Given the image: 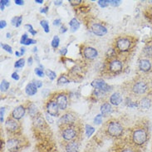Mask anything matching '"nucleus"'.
Listing matches in <instances>:
<instances>
[{"label":"nucleus","instance_id":"obj_15","mask_svg":"<svg viewBox=\"0 0 152 152\" xmlns=\"http://www.w3.org/2000/svg\"><path fill=\"white\" fill-rule=\"evenodd\" d=\"M83 55L87 59L92 60V59H95V58L98 56V52L94 48L87 47V48H84V50H83Z\"/></svg>","mask_w":152,"mask_h":152},{"label":"nucleus","instance_id":"obj_59","mask_svg":"<svg viewBox=\"0 0 152 152\" xmlns=\"http://www.w3.org/2000/svg\"><path fill=\"white\" fill-rule=\"evenodd\" d=\"M20 53H21V55H22V56H23V55L25 53V48H21Z\"/></svg>","mask_w":152,"mask_h":152},{"label":"nucleus","instance_id":"obj_2","mask_svg":"<svg viewBox=\"0 0 152 152\" xmlns=\"http://www.w3.org/2000/svg\"><path fill=\"white\" fill-rule=\"evenodd\" d=\"M132 140L137 145H142L147 140V133L143 129H137L133 132Z\"/></svg>","mask_w":152,"mask_h":152},{"label":"nucleus","instance_id":"obj_17","mask_svg":"<svg viewBox=\"0 0 152 152\" xmlns=\"http://www.w3.org/2000/svg\"><path fill=\"white\" fill-rule=\"evenodd\" d=\"M122 96L120 92H114L110 96V103L113 106H119L121 103L122 102Z\"/></svg>","mask_w":152,"mask_h":152},{"label":"nucleus","instance_id":"obj_62","mask_svg":"<svg viewBox=\"0 0 152 152\" xmlns=\"http://www.w3.org/2000/svg\"><path fill=\"white\" fill-rule=\"evenodd\" d=\"M35 3H37V4H42L43 1H42V0H35Z\"/></svg>","mask_w":152,"mask_h":152},{"label":"nucleus","instance_id":"obj_64","mask_svg":"<svg viewBox=\"0 0 152 152\" xmlns=\"http://www.w3.org/2000/svg\"><path fill=\"white\" fill-rule=\"evenodd\" d=\"M37 48H33V52H37Z\"/></svg>","mask_w":152,"mask_h":152},{"label":"nucleus","instance_id":"obj_14","mask_svg":"<svg viewBox=\"0 0 152 152\" xmlns=\"http://www.w3.org/2000/svg\"><path fill=\"white\" fill-rule=\"evenodd\" d=\"M122 67H123V64L122 62H121L118 59H114L112 60L110 64H109V70L112 73H119L122 70Z\"/></svg>","mask_w":152,"mask_h":152},{"label":"nucleus","instance_id":"obj_42","mask_svg":"<svg viewBox=\"0 0 152 152\" xmlns=\"http://www.w3.org/2000/svg\"><path fill=\"white\" fill-rule=\"evenodd\" d=\"M4 111H5V108L4 107H1V110H0V121H1V123L4 122Z\"/></svg>","mask_w":152,"mask_h":152},{"label":"nucleus","instance_id":"obj_63","mask_svg":"<svg viewBox=\"0 0 152 152\" xmlns=\"http://www.w3.org/2000/svg\"><path fill=\"white\" fill-rule=\"evenodd\" d=\"M10 37H11V34L9 33H7V38H10Z\"/></svg>","mask_w":152,"mask_h":152},{"label":"nucleus","instance_id":"obj_5","mask_svg":"<svg viewBox=\"0 0 152 152\" xmlns=\"http://www.w3.org/2000/svg\"><path fill=\"white\" fill-rule=\"evenodd\" d=\"M91 86L95 90L99 91L102 93H105V92H107V91L111 90V86L102 79H96V80H94L93 82H91Z\"/></svg>","mask_w":152,"mask_h":152},{"label":"nucleus","instance_id":"obj_60","mask_svg":"<svg viewBox=\"0 0 152 152\" xmlns=\"http://www.w3.org/2000/svg\"><path fill=\"white\" fill-rule=\"evenodd\" d=\"M4 7H5V6H4V4L0 3V9H1L2 11H4Z\"/></svg>","mask_w":152,"mask_h":152},{"label":"nucleus","instance_id":"obj_35","mask_svg":"<svg viewBox=\"0 0 152 152\" xmlns=\"http://www.w3.org/2000/svg\"><path fill=\"white\" fill-rule=\"evenodd\" d=\"M35 123L37 126H42L44 124V120L42 118L41 116H36V120H35Z\"/></svg>","mask_w":152,"mask_h":152},{"label":"nucleus","instance_id":"obj_20","mask_svg":"<svg viewBox=\"0 0 152 152\" xmlns=\"http://www.w3.org/2000/svg\"><path fill=\"white\" fill-rule=\"evenodd\" d=\"M25 92L28 96H33L37 92V87L35 86V84L33 83V82L28 83L26 86V88H25Z\"/></svg>","mask_w":152,"mask_h":152},{"label":"nucleus","instance_id":"obj_61","mask_svg":"<svg viewBox=\"0 0 152 152\" xmlns=\"http://www.w3.org/2000/svg\"><path fill=\"white\" fill-rule=\"evenodd\" d=\"M15 55H16L17 57H20V56H22V55H21V53L18 52V51H17V52H15Z\"/></svg>","mask_w":152,"mask_h":152},{"label":"nucleus","instance_id":"obj_34","mask_svg":"<svg viewBox=\"0 0 152 152\" xmlns=\"http://www.w3.org/2000/svg\"><path fill=\"white\" fill-rule=\"evenodd\" d=\"M35 73L37 76L38 77H44V72H43V69L42 68H39V67H37V68H35Z\"/></svg>","mask_w":152,"mask_h":152},{"label":"nucleus","instance_id":"obj_22","mask_svg":"<svg viewBox=\"0 0 152 152\" xmlns=\"http://www.w3.org/2000/svg\"><path fill=\"white\" fill-rule=\"evenodd\" d=\"M140 107L142 109H148L151 107V100L147 97H144L143 99L140 100Z\"/></svg>","mask_w":152,"mask_h":152},{"label":"nucleus","instance_id":"obj_49","mask_svg":"<svg viewBox=\"0 0 152 152\" xmlns=\"http://www.w3.org/2000/svg\"><path fill=\"white\" fill-rule=\"evenodd\" d=\"M22 21H23V17L18 16V23H17V25H16L17 28H18V27L20 26L21 23H22Z\"/></svg>","mask_w":152,"mask_h":152},{"label":"nucleus","instance_id":"obj_45","mask_svg":"<svg viewBox=\"0 0 152 152\" xmlns=\"http://www.w3.org/2000/svg\"><path fill=\"white\" fill-rule=\"evenodd\" d=\"M6 26H7V23H6V21L2 20L1 22H0V28L1 29L4 28Z\"/></svg>","mask_w":152,"mask_h":152},{"label":"nucleus","instance_id":"obj_21","mask_svg":"<svg viewBox=\"0 0 152 152\" xmlns=\"http://www.w3.org/2000/svg\"><path fill=\"white\" fill-rule=\"evenodd\" d=\"M69 25H70V28L72 32H76V31L78 30L79 28H80V23H79V21H78L76 18H72V19L70 21Z\"/></svg>","mask_w":152,"mask_h":152},{"label":"nucleus","instance_id":"obj_6","mask_svg":"<svg viewBox=\"0 0 152 152\" xmlns=\"http://www.w3.org/2000/svg\"><path fill=\"white\" fill-rule=\"evenodd\" d=\"M22 147V141L18 138H10L7 141V149L10 152L18 151Z\"/></svg>","mask_w":152,"mask_h":152},{"label":"nucleus","instance_id":"obj_57","mask_svg":"<svg viewBox=\"0 0 152 152\" xmlns=\"http://www.w3.org/2000/svg\"><path fill=\"white\" fill-rule=\"evenodd\" d=\"M54 4H55V5H57V6H59V5L62 4V1H61V0H58V1H54Z\"/></svg>","mask_w":152,"mask_h":152},{"label":"nucleus","instance_id":"obj_38","mask_svg":"<svg viewBox=\"0 0 152 152\" xmlns=\"http://www.w3.org/2000/svg\"><path fill=\"white\" fill-rule=\"evenodd\" d=\"M121 4V0H110V4L112 5L113 7H117Z\"/></svg>","mask_w":152,"mask_h":152},{"label":"nucleus","instance_id":"obj_9","mask_svg":"<svg viewBox=\"0 0 152 152\" xmlns=\"http://www.w3.org/2000/svg\"><path fill=\"white\" fill-rule=\"evenodd\" d=\"M46 109H47V113L52 116H58L59 114L60 109L56 101H49L46 105Z\"/></svg>","mask_w":152,"mask_h":152},{"label":"nucleus","instance_id":"obj_51","mask_svg":"<svg viewBox=\"0 0 152 152\" xmlns=\"http://www.w3.org/2000/svg\"><path fill=\"white\" fill-rule=\"evenodd\" d=\"M48 11V7H44V8H42L40 9V12L42 13H47Z\"/></svg>","mask_w":152,"mask_h":152},{"label":"nucleus","instance_id":"obj_55","mask_svg":"<svg viewBox=\"0 0 152 152\" xmlns=\"http://www.w3.org/2000/svg\"><path fill=\"white\" fill-rule=\"evenodd\" d=\"M66 31H67V28H66L65 26H62V27H61V30H60V32H61V33H66Z\"/></svg>","mask_w":152,"mask_h":152},{"label":"nucleus","instance_id":"obj_4","mask_svg":"<svg viewBox=\"0 0 152 152\" xmlns=\"http://www.w3.org/2000/svg\"><path fill=\"white\" fill-rule=\"evenodd\" d=\"M77 136V129L72 126H66L63 128L62 132V138L66 141H72L74 140V139Z\"/></svg>","mask_w":152,"mask_h":152},{"label":"nucleus","instance_id":"obj_33","mask_svg":"<svg viewBox=\"0 0 152 152\" xmlns=\"http://www.w3.org/2000/svg\"><path fill=\"white\" fill-rule=\"evenodd\" d=\"M102 115H96V117L94 118V124H96V125H101L102 124Z\"/></svg>","mask_w":152,"mask_h":152},{"label":"nucleus","instance_id":"obj_44","mask_svg":"<svg viewBox=\"0 0 152 152\" xmlns=\"http://www.w3.org/2000/svg\"><path fill=\"white\" fill-rule=\"evenodd\" d=\"M18 17H14V18H12V20H11L12 24L13 25V26H15V27H16L17 23H18Z\"/></svg>","mask_w":152,"mask_h":152},{"label":"nucleus","instance_id":"obj_12","mask_svg":"<svg viewBox=\"0 0 152 152\" xmlns=\"http://www.w3.org/2000/svg\"><path fill=\"white\" fill-rule=\"evenodd\" d=\"M92 33L98 37H103L107 33V29L105 26L100 23H93L91 27Z\"/></svg>","mask_w":152,"mask_h":152},{"label":"nucleus","instance_id":"obj_3","mask_svg":"<svg viewBox=\"0 0 152 152\" xmlns=\"http://www.w3.org/2000/svg\"><path fill=\"white\" fill-rule=\"evenodd\" d=\"M76 121L77 115L72 112H67L60 117V119L58 120V124L66 126H72L76 122Z\"/></svg>","mask_w":152,"mask_h":152},{"label":"nucleus","instance_id":"obj_48","mask_svg":"<svg viewBox=\"0 0 152 152\" xmlns=\"http://www.w3.org/2000/svg\"><path fill=\"white\" fill-rule=\"evenodd\" d=\"M12 78L14 79V80H16V81H18L19 80V76H18V74L17 72H13L12 74Z\"/></svg>","mask_w":152,"mask_h":152},{"label":"nucleus","instance_id":"obj_58","mask_svg":"<svg viewBox=\"0 0 152 152\" xmlns=\"http://www.w3.org/2000/svg\"><path fill=\"white\" fill-rule=\"evenodd\" d=\"M121 152H134V151H132V149H129V148H126L123 150Z\"/></svg>","mask_w":152,"mask_h":152},{"label":"nucleus","instance_id":"obj_46","mask_svg":"<svg viewBox=\"0 0 152 152\" xmlns=\"http://www.w3.org/2000/svg\"><path fill=\"white\" fill-rule=\"evenodd\" d=\"M34 84H35V86H37V88H41L42 86V82H40V81H35Z\"/></svg>","mask_w":152,"mask_h":152},{"label":"nucleus","instance_id":"obj_25","mask_svg":"<svg viewBox=\"0 0 152 152\" xmlns=\"http://www.w3.org/2000/svg\"><path fill=\"white\" fill-rule=\"evenodd\" d=\"M95 132V128L90 125H86V135L87 137H91Z\"/></svg>","mask_w":152,"mask_h":152},{"label":"nucleus","instance_id":"obj_54","mask_svg":"<svg viewBox=\"0 0 152 152\" xmlns=\"http://www.w3.org/2000/svg\"><path fill=\"white\" fill-rule=\"evenodd\" d=\"M128 107H138V104L137 103H135V102H131L128 104Z\"/></svg>","mask_w":152,"mask_h":152},{"label":"nucleus","instance_id":"obj_16","mask_svg":"<svg viewBox=\"0 0 152 152\" xmlns=\"http://www.w3.org/2000/svg\"><path fill=\"white\" fill-rule=\"evenodd\" d=\"M65 149L66 152H79L80 144L77 140H72L66 143Z\"/></svg>","mask_w":152,"mask_h":152},{"label":"nucleus","instance_id":"obj_7","mask_svg":"<svg viewBox=\"0 0 152 152\" xmlns=\"http://www.w3.org/2000/svg\"><path fill=\"white\" fill-rule=\"evenodd\" d=\"M131 46H132V42L126 37H121L116 42V48L122 53L127 52L130 49Z\"/></svg>","mask_w":152,"mask_h":152},{"label":"nucleus","instance_id":"obj_24","mask_svg":"<svg viewBox=\"0 0 152 152\" xmlns=\"http://www.w3.org/2000/svg\"><path fill=\"white\" fill-rule=\"evenodd\" d=\"M9 86H10V83L8 82H7L6 80H3L1 84H0V89H1V91L2 92H5L7 91L8 89L9 88Z\"/></svg>","mask_w":152,"mask_h":152},{"label":"nucleus","instance_id":"obj_53","mask_svg":"<svg viewBox=\"0 0 152 152\" xmlns=\"http://www.w3.org/2000/svg\"><path fill=\"white\" fill-rule=\"evenodd\" d=\"M14 3H15L17 5H23V4H24V1H23V0H15Z\"/></svg>","mask_w":152,"mask_h":152},{"label":"nucleus","instance_id":"obj_8","mask_svg":"<svg viewBox=\"0 0 152 152\" xmlns=\"http://www.w3.org/2000/svg\"><path fill=\"white\" fill-rule=\"evenodd\" d=\"M148 89V86L146 84V82L143 81H139L136 82L133 86H132V91L137 95H142L145 93V91Z\"/></svg>","mask_w":152,"mask_h":152},{"label":"nucleus","instance_id":"obj_31","mask_svg":"<svg viewBox=\"0 0 152 152\" xmlns=\"http://www.w3.org/2000/svg\"><path fill=\"white\" fill-rule=\"evenodd\" d=\"M144 53L146 56L152 58V46H147L144 48Z\"/></svg>","mask_w":152,"mask_h":152},{"label":"nucleus","instance_id":"obj_39","mask_svg":"<svg viewBox=\"0 0 152 152\" xmlns=\"http://www.w3.org/2000/svg\"><path fill=\"white\" fill-rule=\"evenodd\" d=\"M28 39V34L27 33H24L22 37H21V40H20V43L21 44H25V42H27V40Z\"/></svg>","mask_w":152,"mask_h":152},{"label":"nucleus","instance_id":"obj_52","mask_svg":"<svg viewBox=\"0 0 152 152\" xmlns=\"http://www.w3.org/2000/svg\"><path fill=\"white\" fill-rule=\"evenodd\" d=\"M61 24V19H56V20L53 21V25L54 26H59Z\"/></svg>","mask_w":152,"mask_h":152},{"label":"nucleus","instance_id":"obj_40","mask_svg":"<svg viewBox=\"0 0 152 152\" xmlns=\"http://www.w3.org/2000/svg\"><path fill=\"white\" fill-rule=\"evenodd\" d=\"M82 2V0H69V3H70L71 5H72V6H77V5H79Z\"/></svg>","mask_w":152,"mask_h":152},{"label":"nucleus","instance_id":"obj_23","mask_svg":"<svg viewBox=\"0 0 152 152\" xmlns=\"http://www.w3.org/2000/svg\"><path fill=\"white\" fill-rule=\"evenodd\" d=\"M37 111H38V110H37V107L36 105L31 104L28 107V113L32 117H36L37 116Z\"/></svg>","mask_w":152,"mask_h":152},{"label":"nucleus","instance_id":"obj_1","mask_svg":"<svg viewBox=\"0 0 152 152\" xmlns=\"http://www.w3.org/2000/svg\"><path fill=\"white\" fill-rule=\"evenodd\" d=\"M107 133L109 136L112 137H119L123 134V126L121 125L120 122L112 121L107 125Z\"/></svg>","mask_w":152,"mask_h":152},{"label":"nucleus","instance_id":"obj_27","mask_svg":"<svg viewBox=\"0 0 152 152\" xmlns=\"http://www.w3.org/2000/svg\"><path fill=\"white\" fill-rule=\"evenodd\" d=\"M69 82H70V80H68V79L66 78V76H63V75H62V76L58 79V85H61V84H66V83H69Z\"/></svg>","mask_w":152,"mask_h":152},{"label":"nucleus","instance_id":"obj_10","mask_svg":"<svg viewBox=\"0 0 152 152\" xmlns=\"http://www.w3.org/2000/svg\"><path fill=\"white\" fill-rule=\"evenodd\" d=\"M56 102L58 104L60 110H62V111L66 110V107L68 106L67 96L65 93H59L56 96Z\"/></svg>","mask_w":152,"mask_h":152},{"label":"nucleus","instance_id":"obj_29","mask_svg":"<svg viewBox=\"0 0 152 152\" xmlns=\"http://www.w3.org/2000/svg\"><path fill=\"white\" fill-rule=\"evenodd\" d=\"M46 75L48 77L50 80H52V81H53L55 78L57 77V75H56V72H54L52 70H47L46 71Z\"/></svg>","mask_w":152,"mask_h":152},{"label":"nucleus","instance_id":"obj_32","mask_svg":"<svg viewBox=\"0 0 152 152\" xmlns=\"http://www.w3.org/2000/svg\"><path fill=\"white\" fill-rule=\"evenodd\" d=\"M98 4L102 8H107L110 4V0H99Z\"/></svg>","mask_w":152,"mask_h":152},{"label":"nucleus","instance_id":"obj_19","mask_svg":"<svg viewBox=\"0 0 152 152\" xmlns=\"http://www.w3.org/2000/svg\"><path fill=\"white\" fill-rule=\"evenodd\" d=\"M111 112H112V107L109 102L103 103L101 106V113L102 115L107 116V115H110Z\"/></svg>","mask_w":152,"mask_h":152},{"label":"nucleus","instance_id":"obj_56","mask_svg":"<svg viewBox=\"0 0 152 152\" xmlns=\"http://www.w3.org/2000/svg\"><path fill=\"white\" fill-rule=\"evenodd\" d=\"M33 58H32V57H30V58L28 59V66H32V65H33Z\"/></svg>","mask_w":152,"mask_h":152},{"label":"nucleus","instance_id":"obj_13","mask_svg":"<svg viewBox=\"0 0 152 152\" xmlns=\"http://www.w3.org/2000/svg\"><path fill=\"white\" fill-rule=\"evenodd\" d=\"M25 112H26V109H25L24 106H23V105L18 106L12 110V113H11L12 118L17 120V121L22 119L24 116Z\"/></svg>","mask_w":152,"mask_h":152},{"label":"nucleus","instance_id":"obj_47","mask_svg":"<svg viewBox=\"0 0 152 152\" xmlns=\"http://www.w3.org/2000/svg\"><path fill=\"white\" fill-rule=\"evenodd\" d=\"M67 53V49H66V48H63L62 49L60 50V54L62 55V56H65Z\"/></svg>","mask_w":152,"mask_h":152},{"label":"nucleus","instance_id":"obj_26","mask_svg":"<svg viewBox=\"0 0 152 152\" xmlns=\"http://www.w3.org/2000/svg\"><path fill=\"white\" fill-rule=\"evenodd\" d=\"M40 24L42 27V28L44 29V31H45V33H49L50 29H49V23H48V22L47 20H42L40 22Z\"/></svg>","mask_w":152,"mask_h":152},{"label":"nucleus","instance_id":"obj_41","mask_svg":"<svg viewBox=\"0 0 152 152\" xmlns=\"http://www.w3.org/2000/svg\"><path fill=\"white\" fill-rule=\"evenodd\" d=\"M36 42H37V41H36V40H34V39H32V38H28V39L27 40V42H25L24 45H26V46L32 45V44H35Z\"/></svg>","mask_w":152,"mask_h":152},{"label":"nucleus","instance_id":"obj_30","mask_svg":"<svg viewBox=\"0 0 152 152\" xmlns=\"http://www.w3.org/2000/svg\"><path fill=\"white\" fill-rule=\"evenodd\" d=\"M59 42H60V39H59L58 36H54L53 39L52 41V47L53 48H58L59 46Z\"/></svg>","mask_w":152,"mask_h":152},{"label":"nucleus","instance_id":"obj_36","mask_svg":"<svg viewBox=\"0 0 152 152\" xmlns=\"http://www.w3.org/2000/svg\"><path fill=\"white\" fill-rule=\"evenodd\" d=\"M1 47H2V48L5 50L6 52H8L9 53H12V48L9 45H8V44H4V43H2V44H1Z\"/></svg>","mask_w":152,"mask_h":152},{"label":"nucleus","instance_id":"obj_28","mask_svg":"<svg viewBox=\"0 0 152 152\" xmlns=\"http://www.w3.org/2000/svg\"><path fill=\"white\" fill-rule=\"evenodd\" d=\"M25 65V60L23 58H21L19 60H18L16 62H15V64H14V67L15 68H22V67H23Z\"/></svg>","mask_w":152,"mask_h":152},{"label":"nucleus","instance_id":"obj_50","mask_svg":"<svg viewBox=\"0 0 152 152\" xmlns=\"http://www.w3.org/2000/svg\"><path fill=\"white\" fill-rule=\"evenodd\" d=\"M0 3L4 4V6H8V5L10 4V2H9L8 0H1V1H0Z\"/></svg>","mask_w":152,"mask_h":152},{"label":"nucleus","instance_id":"obj_18","mask_svg":"<svg viewBox=\"0 0 152 152\" xmlns=\"http://www.w3.org/2000/svg\"><path fill=\"white\" fill-rule=\"evenodd\" d=\"M139 68L142 72H149L151 69V63L149 61L148 59H142L139 62Z\"/></svg>","mask_w":152,"mask_h":152},{"label":"nucleus","instance_id":"obj_37","mask_svg":"<svg viewBox=\"0 0 152 152\" xmlns=\"http://www.w3.org/2000/svg\"><path fill=\"white\" fill-rule=\"evenodd\" d=\"M25 27L28 28L29 33H31L32 35H33V36H34V35H36V34H37V31L33 29V26H32V25H31V24H27V25H25Z\"/></svg>","mask_w":152,"mask_h":152},{"label":"nucleus","instance_id":"obj_11","mask_svg":"<svg viewBox=\"0 0 152 152\" xmlns=\"http://www.w3.org/2000/svg\"><path fill=\"white\" fill-rule=\"evenodd\" d=\"M5 129L9 132H16L19 130V124L17 120L13 118H8L4 124Z\"/></svg>","mask_w":152,"mask_h":152},{"label":"nucleus","instance_id":"obj_43","mask_svg":"<svg viewBox=\"0 0 152 152\" xmlns=\"http://www.w3.org/2000/svg\"><path fill=\"white\" fill-rule=\"evenodd\" d=\"M52 115H50L49 114H48V113H46V119H47V121H48V122H50L51 124L53 123V118L51 117Z\"/></svg>","mask_w":152,"mask_h":152}]
</instances>
